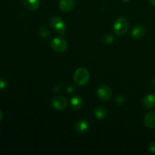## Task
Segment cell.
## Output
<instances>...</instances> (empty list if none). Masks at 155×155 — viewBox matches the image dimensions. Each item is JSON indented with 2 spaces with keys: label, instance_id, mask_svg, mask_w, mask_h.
<instances>
[{
  "label": "cell",
  "instance_id": "6da1fadb",
  "mask_svg": "<svg viewBox=\"0 0 155 155\" xmlns=\"http://www.w3.org/2000/svg\"><path fill=\"white\" fill-rule=\"evenodd\" d=\"M90 78V74L87 69L84 68H80L76 70L74 74V81L77 85L80 86L87 84Z\"/></svg>",
  "mask_w": 155,
  "mask_h": 155
},
{
  "label": "cell",
  "instance_id": "7a4b0ae2",
  "mask_svg": "<svg viewBox=\"0 0 155 155\" xmlns=\"http://www.w3.org/2000/svg\"><path fill=\"white\" fill-rule=\"evenodd\" d=\"M130 24L128 21L124 18H120L114 24V32L117 36H123L128 30Z\"/></svg>",
  "mask_w": 155,
  "mask_h": 155
},
{
  "label": "cell",
  "instance_id": "3957f363",
  "mask_svg": "<svg viewBox=\"0 0 155 155\" xmlns=\"http://www.w3.org/2000/svg\"><path fill=\"white\" fill-rule=\"evenodd\" d=\"M50 24H51V27L58 34L61 35V36H64L67 26L63 19H61L59 17H52L51 18V21H50Z\"/></svg>",
  "mask_w": 155,
  "mask_h": 155
},
{
  "label": "cell",
  "instance_id": "277c9868",
  "mask_svg": "<svg viewBox=\"0 0 155 155\" xmlns=\"http://www.w3.org/2000/svg\"><path fill=\"white\" fill-rule=\"evenodd\" d=\"M51 48L55 52H64L68 48V42L63 38L55 37L51 40Z\"/></svg>",
  "mask_w": 155,
  "mask_h": 155
},
{
  "label": "cell",
  "instance_id": "5b68a950",
  "mask_svg": "<svg viewBox=\"0 0 155 155\" xmlns=\"http://www.w3.org/2000/svg\"><path fill=\"white\" fill-rule=\"evenodd\" d=\"M97 95L103 101H107L111 98L112 91L106 85H101L97 89Z\"/></svg>",
  "mask_w": 155,
  "mask_h": 155
},
{
  "label": "cell",
  "instance_id": "8992f818",
  "mask_svg": "<svg viewBox=\"0 0 155 155\" xmlns=\"http://www.w3.org/2000/svg\"><path fill=\"white\" fill-rule=\"evenodd\" d=\"M51 104H52V107L55 108L56 110H63L66 108L68 102H67V100L64 97L61 96V95H58V96H55L54 98H52Z\"/></svg>",
  "mask_w": 155,
  "mask_h": 155
},
{
  "label": "cell",
  "instance_id": "52a82bcc",
  "mask_svg": "<svg viewBox=\"0 0 155 155\" xmlns=\"http://www.w3.org/2000/svg\"><path fill=\"white\" fill-rule=\"evenodd\" d=\"M89 129V124L86 120L80 119L75 124V130L77 133L80 134L86 133Z\"/></svg>",
  "mask_w": 155,
  "mask_h": 155
},
{
  "label": "cell",
  "instance_id": "ba28073f",
  "mask_svg": "<svg viewBox=\"0 0 155 155\" xmlns=\"http://www.w3.org/2000/svg\"><path fill=\"white\" fill-rule=\"evenodd\" d=\"M75 0H60L59 1V8L64 12H69L75 6Z\"/></svg>",
  "mask_w": 155,
  "mask_h": 155
},
{
  "label": "cell",
  "instance_id": "9c48e42d",
  "mask_svg": "<svg viewBox=\"0 0 155 155\" xmlns=\"http://www.w3.org/2000/svg\"><path fill=\"white\" fill-rule=\"evenodd\" d=\"M146 30L144 27L141 25L136 26L133 27L131 31V36L135 39H140L145 36Z\"/></svg>",
  "mask_w": 155,
  "mask_h": 155
},
{
  "label": "cell",
  "instance_id": "30bf717a",
  "mask_svg": "<svg viewBox=\"0 0 155 155\" xmlns=\"http://www.w3.org/2000/svg\"><path fill=\"white\" fill-rule=\"evenodd\" d=\"M142 104L145 109H151L155 106V95L154 94H148L143 98Z\"/></svg>",
  "mask_w": 155,
  "mask_h": 155
},
{
  "label": "cell",
  "instance_id": "8fae6325",
  "mask_svg": "<svg viewBox=\"0 0 155 155\" xmlns=\"http://www.w3.org/2000/svg\"><path fill=\"white\" fill-rule=\"evenodd\" d=\"M144 124L148 128L155 127V110L148 112L144 117Z\"/></svg>",
  "mask_w": 155,
  "mask_h": 155
},
{
  "label": "cell",
  "instance_id": "7c38bea8",
  "mask_svg": "<svg viewBox=\"0 0 155 155\" xmlns=\"http://www.w3.org/2000/svg\"><path fill=\"white\" fill-rule=\"evenodd\" d=\"M71 107L73 110H80L82 107H83V98L80 96H74L71 99Z\"/></svg>",
  "mask_w": 155,
  "mask_h": 155
},
{
  "label": "cell",
  "instance_id": "4fadbf2b",
  "mask_svg": "<svg viewBox=\"0 0 155 155\" xmlns=\"http://www.w3.org/2000/svg\"><path fill=\"white\" fill-rule=\"evenodd\" d=\"M24 5L30 11H35L39 8L40 0H23Z\"/></svg>",
  "mask_w": 155,
  "mask_h": 155
},
{
  "label": "cell",
  "instance_id": "5bb4252c",
  "mask_svg": "<svg viewBox=\"0 0 155 155\" xmlns=\"http://www.w3.org/2000/svg\"><path fill=\"white\" fill-rule=\"evenodd\" d=\"M94 114H95V117L98 118V120H102L107 117V112L104 107L98 106V107H95L94 110Z\"/></svg>",
  "mask_w": 155,
  "mask_h": 155
},
{
  "label": "cell",
  "instance_id": "9a60e30c",
  "mask_svg": "<svg viewBox=\"0 0 155 155\" xmlns=\"http://www.w3.org/2000/svg\"><path fill=\"white\" fill-rule=\"evenodd\" d=\"M39 33H40L41 36L44 39H47V38L49 37L50 36V32L48 29L45 28V27H42L39 30Z\"/></svg>",
  "mask_w": 155,
  "mask_h": 155
},
{
  "label": "cell",
  "instance_id": "2e32d148",
  "mask_svg": "<svg viewBox=\"0 0 155 155\" xmlns=\"http://www.w3.org/2000/svg\"><path fill=\"white\" fill-rule=\"evenodd\" d=\"M114 36L111 34H105L103 36L102 41L104 42V43L105 44H110L114 42Z\"/></svg>",
  "mask_w": 155,
  "mask_h": 155
},
{
  "label": "cell",
  "instance_id": "e0dca14e",
  "mask_svg": "<svg viewBox=\"0 0 155 155\" xmlns=\"http://www.w3.org/2000/svg\"><path fill=\"white\" fill-rule=\"evenodd\" d=\"M7 86V82L4 79L0 78V90H3Z\"/></svg>",
  "mask_w": 155,
  "mask_h": 155
},
{
  "label": "cell",
  "instance_id": "ac0fdd59",
  "mask_svg": "<svg viewBox=\"0 0 155 155\" xmlns=\"http://www.w3.org/2000/svg\"><path fill=\"white\" fill-rule=\"evenodd\" d=\"M115 101H116L117 104H120L124 101V98L122 95H118V96H117L116 98H115Z\"/></svg>",
  "mask_w": 155,
  "mask_h": 155
},
{
  "label": "cell",
  "instance_id": "d6986e66",
  "mask_svg": "<svg viewBox=\"0 0 155 155\" xmlns=\"http://www.w3.org/2000/svg\"><path fill=\"white\" fill-rule=\"evenodd\" d=\"M149 151L151 153H155V142H151L149 145Z\"/></svg>",
  "mask_w": 155,
  "mask_h": 155
},
{
  "label": "cell",
  "instance_id": "ffe728a7",
  "mask_svg": "<svg viewBox=\"0 0 155 155\" xmlns=\"http://www.w3.org/2000/svg\"><path fill=\"white\" fill-rule=\"evenodd\" d=\"M74 87H71V86H70V87L68 89V92H74Z\"/></svg>",
  "mask_w": 155,
  "mask_h": 155
},
{
  "label": "cell",
  "instance_id": "44dd1931",
  "mask_svg": "<svg viewBox=\"0 0 155 155\" xmlns=\"http://www.w3.org/2000/svg\"><path fill=\"white\" fill-rule=\"evenodd\" d=\"M151 86H152L153 89H155V78L152 80V83H151Z\"/></svg>",
  "mask_w": 155,
  "mask_h": 155
},
{
  "label": "cell",
  "instance_id": "7402d4cb",
  "mask_svg": "<svg viewBox=\"0 0 155 155\" xmlns=\"http://www.w3.org/2000/svg\"><path fill=\"white\" fill-rule=\"evenodd\" d=\"M149 2L153 6H155V0H149Z\"/></svg>",
  "mask_w": 155,
  "mask_h": 155
},
{
  "label": "cell",
  "instance_id": "603a6c76",
  "mask_svg": "<svg viewBox=\"0 0 155 155\" xmlns=\"http://www.w3.org/2000/svg\"><path fill=\"white\" fill-rule=\"evenodd\" d=\"M2 112L0 110V121L2 120Z\"/></svg>",
  "mask_w": 155,
  "mask_h": 155
},
{
  "label": "cell",
  "instance_id": "cb8c5ba5",
  "mask_svg": "<svg viewBox=\"0 0 155 155\" xmlns=\"http://www.w3.org/2000/svg\"><path fill=\"white\" fill-rule=\"evenodd\" d=\"M123 1H124V2H130V0H123Z\"/></svg>",
  "mask_w": 155,
  "mask_h": 155
}]
</instances>
